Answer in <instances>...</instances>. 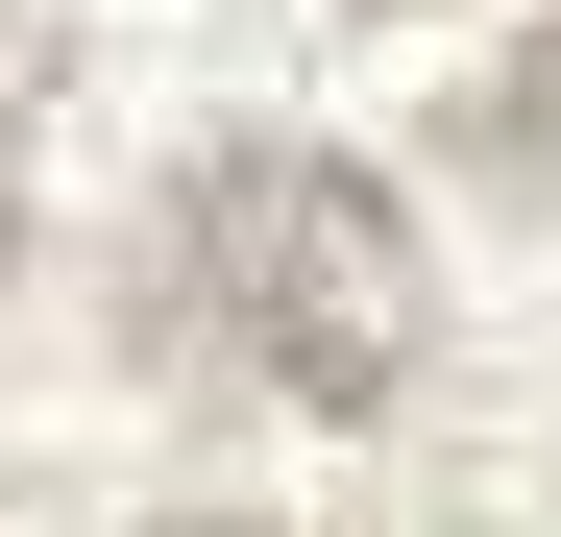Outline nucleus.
<instances>
[{
    "instance_id": "f257e3e1",
    "label": "nucleus",
    "mask_w": 561,
    "mask_h": 537,
    "mask_svg": "<svg viewBox=\"0 0 561 537\" xmlns=\"http://www.w3.org/2000/svg\"><path fill=\"white\" fill-rule=\"evenodd\" d=\"M171 318L220 342L244 391H294V415H391L415 391V220L366 196L342 147H196V196H171Z\"/></svg>"
}]
</instances>
